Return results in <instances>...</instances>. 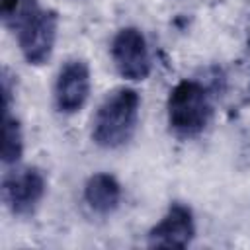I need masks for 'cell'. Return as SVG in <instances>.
I'll list each match as a JSON object with an SVG mask.
<instances>
[{"mask_svg": "<svg viewBox=\"0 0 250 250\" xmlns=\"http://www.w3.org/2000/svg\"><path fill=\"white\" fill-rule=\"evenodd\" d=\"M215 94L205 80H180L166 100V121L170 131L180 139H193L201 135L215 113Z\"/></svg>", "mask_w": 250, "mask_h": 250, "instance_id": "7a4b0ae2", "label": "cell"}, {"mask_svg": "<svg viewBox=\"0 0 250 250\" xmlns=\"http://www.w3.org/2000/svg\"><path fill=\"white\" fill-rule=\"evenodd\" d=\"M141 96L135 88H115L100 102L92 117V143L105 150H115L127 145L139 123Z\"/></svg>", "mask_w": 250, "mask_h": 250, "instance_id": "6da1fadb", "label": "cell"}, {"mask_svg": "<svg viewBox=\"0 0 250 250\" xmlns=\"http://www.w3.org/2000/svg\"><path fill=\"white\" fill-rule=\"evenodd\" d=\"M109 55L117 74L125 80L141 82L152 70L148 45L139 27L133 25L121 27L111 39Z\"/></svg>", "mask_w": 250, "mask_h": 250, "instance_id": "277c9868", "label": "cell"}, {"mask_svg": "<svg viewBox=\"0 0 250 250\" xmlns=\"http://www.w3.org/2000/svg\"><path fill=\"white\" fill-rule=\"evenodd\" d=\"M59 33V14L51 8H39L18 31V45L25 62L33 66L45 64L55 49Z\"/></svg>", "mask_w": 250, "mask_h": 250, "instance_id": "5b68a950", "label": "cell"}, {"mask_svg": "<svg viewBox=\"0 0 250 250\" xmlns=\"http://www.w3.org/2000/svg\"><path fill=\"white\" fill-rule=\"evenodd\" d=\"M37 0H0V20L2 25L16 33L37 10H39Z\"/></svg>", "mask_w": 250, "mask_h": 250, "instance_id": "30bf717a", "label": "cell"}, {"mask_svg": "<svg viewBox=\"0 0 250 250\" xmlns=\"http://www.w3.org/2000/svg\"><path fill=\"white\" fill-rule=\"evenodd\" d=\"M195 217L193 211L174 201L156 225L146 232V244L152 248H188L195 238Z\"/></svg>", "mask_w": 250, "mask_h": 250, "instance_id": "52a82bcc", "label": "cell"}, {"mask_svg": "<svg viewBox=\"0 0 250 250\" xmlns=\"http://www.w3.org/2000/svg\"><path fill=\"white\" fill-rule=\"evenodd\" d=\"M14 92H16V78L10 74L8 68H2V100H4V111H12Z\"/></svg>", "mask_w": 250, "mask_h": 250, "instance_id": "8fae6325", "label": "cell"}, {"mask_svg": "<svg viewBox=\"0 0 250 250\" xmlns=\"http://www.w3.org/2000/svg\"><path fill=\"white\" fill-rule=\"evenodd\" d=\"M47 193V178L41 168L25 166L4 174L2 199L14 217H29L37 211Z\"/></svg>", "mask_w": 250, "mask_h": 250, "instance_id": "3957f363", "label": "cell"}, {"mask_svg": "<svg viewBox=\"0 0 250 250\" xmlns=\"http://www.w3.org/2000/svg\"><path fill=\"white\" fill-rule=\"evenodd\" d=\"M121 195H123V189H121L119 180L113 174H107V172L92 174L86 180L84 191H82L86 207L92 213L100 215V217L111 215L119 207Z\"/></svg>", "mask_w": 250, "mask_h": 250, "instance_id": "ba28073f", "label": "cell"}, {"mask_svg": "<svg viewBox=\"0 0 250 250\" xmlns=\"http://www.w3.org/2000/svg\"><path fill=\"white\" fill-rule=\"evenodd\" d=\"M23 156V131L21 123L12 111H4L2 119V164L18 166Z\"/></svg>", "mask_w": 250, "mask_h": 250, "instance_id": "9c48e42d", "label": "cell"}, {"mask_svg": "<svg viewBox=\"0 0 250 250\" xmlns=\"http://www.w3.org/2000/svg\"><path fill=\"white\" fill-rule=\"evenodd\" d=\"M244 43H246V49L250 51V20H248V25H246V39H244Z\"/></svg>", "mask_w": 250, "mask_h": 250, "instance_id": "7c38bea8", "label": "cell"}, {"mask_svg": "<svg viewBox=\"0 0 250 250\" xmlns=\"http://www.w3.org/2000/svg\"><path fill=\"white\" fill-rule=\"evenodd\" d=\"M92 78L90 66L82 59H68L57 72L53 86V102L59 113L74 115L78 113L90 98Z\"/></svg>", "mask_w": 250, "mask_h": 250, "instance_id": "8992f818", "label": "cell"}]
</instances>
